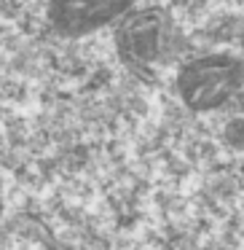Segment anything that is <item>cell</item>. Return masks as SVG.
<instances>
[{"instance_id":"6da1fadb","label":"cell","mask_w":244,"mask_h":250,"mask_svg":"<svg viewBox=\"0 0 244 250\" xmlns=\"http://www.w3.org/2000/svg\"><path fill=\"white\" fill-rule=\"evenodd\" d=\"M242 81V67L231 57H204L188 62L177 76V92L190 110H215L228 103Z\"/></svg>"}]
</instances>
